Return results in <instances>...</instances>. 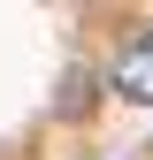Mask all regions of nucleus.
Segmentation results:
<instances>
[{
	"instance_id": "obj_1",
	"label": "nucleus",
	"mask_w": 153,
	"mask_h": 160,
	"mask_svg": "<svg viewBox=\"0 0 153 160\" xmlns=\"http://www.w3.org/2000/svg\"><path fill=\"white\" fill-rule=\"evenodd\" d=\"M115 92H123V99H138V107H153V38L123 46V61H115Z\"/></svg>"
}]
</instances>
